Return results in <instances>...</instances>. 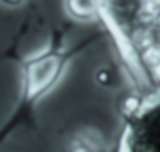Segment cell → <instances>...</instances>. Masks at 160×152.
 Here are the masks:
<instances>
[{
	"label": "cell",
	"instance_id": "cell-1",
	"mask_svg": "<svg viewBox=\"0 0 160 152\" xmlns=\"http://www.w3.org/2000/svg\"><path fill=\"white\" fill-rule=\"evenodd\" d=\"M66 32V25L55 27L49 44L41 52L19 60L21 91L13 111L0 125V149L18 130L35 129L38 104L57 86L69 63L104 36L102 33L96 32L78 41L75 46H68Z\"/></svg>",
	"mask_w": 160,
	"mask_h": 152
},
{
	"label": "cell",
	"instance_id": "cell-2",
	"mask_svg": "<svg viewBox=\"0 0 160 152\" xmlns=\"http://www.w3.org/2000/svg\"><path fill=\"white\" fill-rule=\"evenodd\" d=\"M96 16L102 21V24L105 25V28L110 32V35H113V38L116 39V49L118 53L122 60V63L126 64V71L130 75V79L133 80L135 85H138L140 88L148 86L149 80H148V74H146V66L141 61L138 52L135 50V47L132 46L130 39L127 38L126 32H122V28L119 27V24L116 22V19L113 17V13L110 10V7L104 2V0H98V10H96Z\"/></svg>",
	"mask_w": 160,
	"mask_h": 152
},
{
	"label": "cell",
	"instance_id": "cell-3",
	"mask_svg": "<svg viewBox=\"0 0 160 152\" xmlns=\"http://www.w3.org/2000/svg\"><path fill=\"white\" fill-rule=\"evenodd\" d=\"M25 0H0V3L5 5V7H10V8H16V7H21Z\"/></svg>",
	"mask_w": 160,
	"mask_h": 152
},
{
	"label": "cell",
	"instance_id": "cell-4",
	"mask_svg": "<svg viewBox=\"0 0 160 152\" xmlns=\"http://www.w3.org/2000/svg\"><path fill=\"white\" fill-rule=\"evenodd\" d=\"M110 152H116V149H113V150H110Z\"/></svg>",
	"mask_w": 160,
	"mask_h": 152
}]
</instances>
